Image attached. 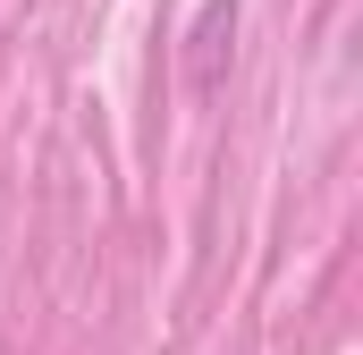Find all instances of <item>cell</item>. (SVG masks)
<instances>
[{
    "instance_id": "1",
    "label": "cell",
    "mask_w": 363,
    "mask_h": 355,
    "mask_svg": "<svg viewBox=\"0 0 363 355\" xmlns=\"http://www.w3.org/2000/svg\"><path fill=\"white\" fill-rule=\"evenodd\" d=\"M228 51H237V0H203V17H194V34H186V85L220 93Z\"/></svg>"
}]
</instances>
